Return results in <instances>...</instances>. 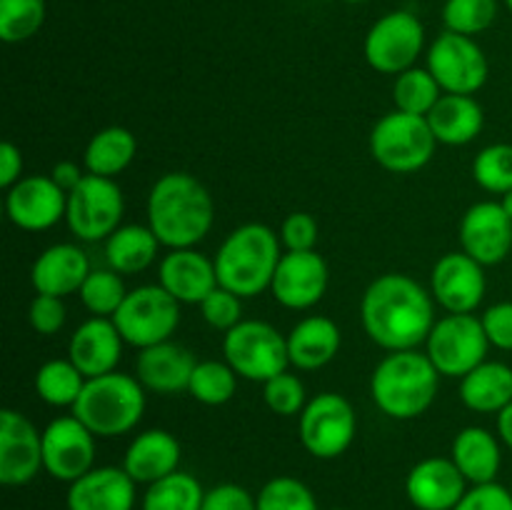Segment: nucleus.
I'll use <instances>...</instances> for the list:
<instances>
[{"instance_id":"obj_1","label":"nucleus","mask_w":512,"mask_h":510,"mask_svg":"<svg viewBox=\"0 0 512 510\" xmlns=\"http://www.w3.org/2000/svg\"><path fill=\"white\" fill-rule=\"evenodd\" d=\"M360 320L375 345L388 353L418 350L435 325V298L405 273H385L365 288Z\"/></svg>"},{"instance_id":"obj_2","label":"nucleus","mask_w":512,"mask_h":510,"mask_svg":"<svg viewBox=\"0 0 512 510\" xmlns=\"http://www.w3.org/2000/svg\"><path fill=\"white\" fill-rule=\"evenodd\" d=\"M215 220L210 190L195 175L173 170L160 175L148 193V225L168 250L195 248Z\"/></svg>"},{"instance_id":"obj_3","label":"nucleus","mask_w":512,"mask_h":510,"mask_svg":"<svg viewBox=\"0 0 512 510\" xmlns=\"http://www.w3.org/2000/svg\"><path fill=\"white\" fill-rule=\"evenodd\" d=\"M440 388V373L420 350L388 353L370 375V395L380 413L393 420H415L428 413Z\"/></svg>"},{"instance_id":"obj_4","label":"nucleus","mask_w":512,"mask_h":510,"mask_svg":"<svg viewBox=\"0 0 512 510\" xmlns=\"http://www.w3.org/2000/svg\"><path fill=\"white\" fill-rule=\"evenodd\" d=\"M280 235L263 223H245L225 235L215 253L220 288L240 298H255L270 290L280 263Z\"/></svg>"},{"instance_id":"obj_5","label":"nucleus","mask_w":512,"mask_h":510,"mask_svg":"<svg viewBox=\"0 0 512 510\" xmlns=\"http://www.w3.org/2000/svg\"><path fill=\"white\" fill-rule=\"evenodd\" d=\"M70 413L95 438H118L130 433L143 418L145 388L135 375L118 373V370L88 378Z\"/></svg>"},{"instance_id":"obj_6","label":"nucleus","mask_w":512,"mask_h":510,"mask_svg":"<svg viewBox=\"0 0 512 510\" xmlns=\"http://www.w3.org/2000/svg\"><path fill=\"white\" fill-rule=\"evenodd\" d=\"M438 140L428 118L403 110L383 115L370 130V155L388 173H415L433 160Z\"/></svg>"},{"instance_id":"obj_7","label":"nucleus","mask_w":512,"mask_h":510,"mask_svg":"<svg viewBox=\"0 0 512 510\" xmlns=\"http://www.w3.org/2000/svg\"><path fill=\"white\" fill-rule=\"evenodd\" d=\"M223 355L240 378L265 383L288 370V335L265 320H240L225 333Z\"/></svg>"},{"instance_id":"obj_8","label":"nucleus","mask_w":512,"mask_h":510,"mask_svg":"<svg viewBox=\"0 0 512 510\" xmlns=\"http://www.w3.org/2000/svg\"><path fill=\"white\" fill-rule=\"evenodd\" d=\"M113 323L125 343L138 350L150 348L173 338L180 325V303L160 283L140 285L128 290Z\"/></svg>"},{"instance_id":"obj_9","label":"nucleus","mask_w":512,"mask_h":510,"mask_svg":"<svg viewBox=\"0 0 512 510\" xmlns=\"http://www.w3.org/2000/svg\"><path fill=\"white\" fill-rule=\"evenodd\" d=\"M488 348L483 320L473 313H448L435 320L425 340V355L445 378H465L488 360Z\"/></svg>"},{"instance_id":"obj_10","label":"nucleus","mask_w":512,"mask_h":510,"mask_svg":"<svg viewBox=\"0 0 512 510\" xmlns=\"http://www.w3.org/2000/svg\"><path fill=\"white\" fill-rule=\"evenodd\" d=\"M123 210V190L113 178L85 173L78 188L68 193L65 223L75 238L95 243V240H108L120 228Z\"/></svg>"},{"instance_id":"obj_11","label":"nucleus","mask_w":512,"mask_h":510,"mask_svg":"<svg viewBox=\"0 0 512 510\" xmlns=\"http://www.w3.org/2000/svg\"><path fill=\"white\" fill-rule=\"evenodd\" d=\"M300 443L313 458H340L353 445L358 418L348 398L340 393H320L308 400L300 413Z\"/></svg>"},{"instance_id":"obj_12","label":"nucleus","mask_w":512,"mask_h":510,"mask_svg":"<svg viewBox=\"0 0 512 510\" xmlns=\"http://www.w3.org/2000/svg\"><path fill=\"white\" fill-rule=\"evenodd\" d=\"M423 48L425 28L410 10H393L375 20L363 45L370 68L385 75H400L415 68Z\"/></svg>"},{"instance_id":"obj_13","label":"nucleus","mask_w":512,"mask_h":510,"mask_svg":"<svg viewBox=\"0 0 512 510\" xmlns=\"http://www.w3.org/2000/svg\"><path fill=\"white\" fill-rule=\"evenodd\" d=\"M443 93L475 95L488 83L490 65L483 48L468 35L440 33L428 48V65Z\"/></svg>"},{"instance_id":"obj_14","label":"nucleus","mask_w":512,"mask_h":510,"mask_svg":"<svg viewBox=\"0 0 512 510\" xmlns=\"http://www.w3.org/2000/svg\"><path fill=\"white\" fill-rule=\"evenodd\" d=\"M95 435L70 415L50 420L43 430V468L60 483H73L95 468Z\"/></svg>"},{"instance_id":"obj_15","label":"nucleus","mask_w":512,"mask_h":510,"mask_svg":"<svg viewBox=\"0 0 512 510\" xmlns=\"http://www.w3.org/2000/svg\"><path fill=\"white\" fill-rule=\"evenodd\" d=\"M43 468V433L20 410L0 413V483L20 488Z\"/></svg>"},{"instance_id":"obj_16","label":"nucleus","mask_w":512,"mask_h":510,"mask_svg":"<svg viewBox=\"0 0 512 510\" xmlns=\"http://www.w3.org/2000/svg\"><path fill=\"white\" fill-rule=\"evenodd\" d=\"M68 193L50 175H25L5 195L10 223L28 233L50 230L65 218Z\"/></svg>"},{"instance_id":"obj_17","label":"nucleus","mask_w":512,"mask_h":510,"mask_svg":"<svg viewBox=\"0 0 512 510\" xmlns=\"http://www.w3.org/2000/svg\"><path fill=\"white\" fill-rule=\"evenodd\" d=\"M328 283V263L318 250H303V253L285 250L270 283V293L283 308L308 310L323 300Z\"/></svg>"},{"instance_id":"obj_18","label":"nucleus","mask_w":512,"mask_h":510,"mask_svg":"<svg viewBox=\"0 0 512 510\" xmlns=\"http://www.w3.org/2000/svg\"><path fill=\"white\" fill-rule=\"evenodd\" d=\"M485 265L468 253H445L430 273V293L445 313H473L485 298Z\"/></svg>"},{"instance_id":"obj_19","label":"nucleus","mask_w":512,"mask_h":510,"mask_svg":"<svg viewBox=\"0 0 512 510\" xmlns=\"http://www.w3.org/2000/svg\"><path fill=\"white\" fill-rule=\"evenodd\" d=\"M460 248L480 265L503 263L512 250V220L500 200H483L460 218Z\"/></svg>"},{"instance_id":"obj_20","label":"nucleus","mask_w":512,"mask_h":510,"mask_svg":"<svg viewBox=\"0 0 512 510\" xmlns=\"http://www.w3.org/2000/svg\"><path fill=\"white\" fill-rule=\"evenodd\" d=\"M405 493L418 510H453L468 493V480L453 458H425L410 468Z\"/></svg>"},{"instance_id":"obj_21","label":"nucleus","mask_w":512,"mask_h":510,"mask_svg":"<svg viewBox=\"0 0 512 510\" xmlns=\"http://www.w3.org/2000/svg\"><path fill=\"white\" fill-rule=\"evenodd\" d=\"M135 480L125 468L100 465L68 485V510H133Z\"/></svg>"},{"instance_id":"obj_22","label":"nucleus","mask_w":512,"mask_h":510,"mask_svg":"<svg viewBox=\"0 0 512 510\" xmlns=\"http://www.w3.org/2000/svg\"><path fill=\"white\" fill-rule=\"evenodd\" d=\"M158 283L178 300L180 305H200L215 288L218 273L215 260L205 258L195 248L170 250L158 268Z\"/></svg>"},{"instance_id":"obj_23","label":"nucleus","mask_w":512,"mask_h":510,"mask_svg":"<svg viewBox=\"0 0 512 510\" xmlns=\"http://www.w3.org/2000/svg\"><path fill=\"white\" fill-rule=\"evenodd\" d=\"M123 335L113 318H88L75 328L68 343V358L78 365L85 378L108 375L118 368L123 355Z\"/></svg>"},{"instance_id":"obj_24","label":"nucleus","mask_w":512,"mask_h":510,"mask_svg":"<svg viewBox=\"0 0 512 510\" xmlns=\"http://www.w3.org/2000/svg\"><path fill=\"white\" fill-rule=\"evenodd\" d=\"M195 365L198 360L185 345L165 340V343L140 350L138 360H135V378L143 383L145 390L175 395L188 390Z\"/></svg>"},{"instance_id":"obj_25","label":"nucleus","mask_w":512,"mask_h":510,"mask_svg":"<svg viewBox=\"0 0 512 510\" xmlns=\"http://www.w3.org/2000/svg\"><path fill=\"white\" fill-rule=\"evenodd\" d=\"M88 275L90 260L80 245L55 243L33 260L30 283H33L35 293L65 298V295L80 293Z\"/></svg>"},{"instance_id":"obj_26","label":"nucleus","mask_w":512,"mask_h":510,"mask_svg":"<svg viewBox=\"0 0 512 510\" xmlns=\"http://www.w3.org/2000/svg\"><path fill=\"white\" fill-rule=\"evenodd\" d=\"M180 458H183V448H180L178 438L168 430L150 428L135 435L133 443L128 445L123 468L128 470L135 483L150 485L180 470Z\"/></svg>"},{"instance_id":"obj_27","label":"nucleus","mask_w":512,"mask_h":510,"mask_svg":"<svg viewBox=\"0 0 512 510\" xmlns=\"http://www.w3.org/2000/svg\"><path fill=\"white\" fill-rule=\"evenodd\" d=\"M343 345L338 323L325 315H310L293 325L288 333L290 365L300 370H320L333 363Z\"/></svg>"},{"instance_id":"obj_28","label":"nucleus","mask_w":512,"mask_h":510,"mask_svg":"<svg viewBox=\"0 0 512 510\" xmlns=\"http://www.w3.org/2000/svg\"><path fill=\"white\" fill-rule=\"evenodd\" d=\"M450 458L470 485L493 483L503 465L500 440L480 425H468L455 435Z\"/></svg>"},{"instance_id":"obj_29","label":"nucleus","mask_w":512,"mask_h":510,"mask_svg":"<svg viewBox=\"0 0 512 510\" xmlns=\"http://www.w3.org/2000/svg\"><path fill=\"white\" fill-rule=\"evenodd\" d=\"M428 125L438 143L468 145L478 138L485 125L483 105L473 95L443 93L428 113Z\"/></svg>"},{"instance_id":"obj_30","label":"nucleus","mask_w":512,"mask_h":510,"mask_svg":"<svg viewBox=\"0 0 512 510\" xmlns=\"http://www.w3.org/2000/svg\"><path fill=\"white\" fill-rule=\"evenodd\" d=\"M460 400L475 413H500L512 403V368L500 360H485L460 378Z\"/></svg>"},{"instance_id":"obj_31","label":"nucleus","mask_w":512,"mask_h":510,"mask_svg":"<svg viewBox=\"0 0 512 510\" xmlns=\"http://www.w3.org/2000/svg\"><path fill=\"white\" fill-rule=\"evenodd\" d=\"M160 250V240L150 230V225H120L105 240V260L120 275H135L148 270L155 263Z\"/></svg>"},{"instance_id":"obj_32","label":"nucleus","mask_w":512,"mask_h":510,"mask_svg":"<svg viewBox=\"0 0 512 510\" xmlns=\"http://www.w3.org/2000/svg\"><path fill=\"white\" fill-rule=\"evenodd\" d=\"M135 153H138V140L128 128L120 125H110V128L98 130L85 145L83 163L90 175H100V178H113L123 173L130 163H133Z\"/></svg>"},{"instance_id":"obj_33","label":"nucleus","mask_w":512,"mask_h":510,"mask_svg":"<svg viewBox=\"0 0 512 510\" xmlns=\"http://www.w3.org/2000/svg\"><path fill=\"white\" fill-rule=\"evenodd\" d=\"M85 375L70 358L48 360L35 373V393L53 408H73L85 388Z\"/></svg>"},{"instance_id":"obj_34","label":"nucleus","mask_w":512,"mask_h":510,"mask_svg":"<svg viewBox=\"0 0 512 510\" xmlns=\"http://www.w3.org/2000/svg\"><path fill=\"white\" fill-rule=\"evenodd\" d=\"M205 490L195 475L185 470L165 475L158 483H150L143 495V510H200Z\"/></svg>"},{"instance_id":"obj_35","label":"nucleus","mask_w":512,"mask_h":510,"mask_svg":"<svg viewBox=\"0 0 512 510\" xmlns=\"http://www.w3.org/2000/svg\"><path fill=\"white\" fill-rule=\"evenodd\" d=\"M443 98V88L433 78L428 68H410L405 73L395 75L393 83V103L395 110H403L410 115H423L428 118L435 103Z\"/></svg>"},{"instance_id":"obj_36","label":"nucleus","mask_w":512,"mask_h":510,"mask_svg":"<svg viewBox=\"0 0 512 510\" xmlns=\"http://www.w3.org/2000/svg\"><path fill=\"white\" fill-rule=\"evenodd\" d=\"M238 378L240 375L230 368L228 360H198L188 393L198 403L215 408V405H225L233 400L235 390H238Z\"/></svg>"},{"instance_id":"obj_37","label":"nucleus","mask_w":512,"mask_h":510,"mask_svg":"<svg viewBox=\"0 0 512 510\" xmlns=\"http://www.w3.org/2000/svg\"><path fill=\"white\" fill-rule=\"evenodd\" d=\"M80 303L85 305L88 313H93L95 318H113L118 313V308L123 305L125 290L123 278L120 273H115L113 268L108 270H90V275L85 278L83 288H80Z\"/></svg>"},{"instance_id":"obj_38","label":"nucleus","mask_w":512,"mask_h":510,"mask_svg":"<svg viewBox=\"0 0 512 510\" xmlns=\"http://www.w3.org/2000/svg\"><path fill=\"white\" fill-rule=\"evenodd\" d=\"M45 23V0H0V38L25 43Z\"/></svg>"},{"instance_id":"obj_39","label":"nucleus","mask_w":512,"mask_h":510,"mask_svg":"<svg viewBox=\"0 0 512 510\" xmlns=\"http://www.w3.org/2000/svg\"><path fill=\"white\" fill-rule=\"evenodd\" d=\"M498 18V0H445L443 23L445 30L458 35L483 33Z\"/></svg>"},{"instance_id":"obj_40","label":"nucleus","mask_w":512,"mask_h":510,"mask_svg":"<svg viewBox=\"0 0 512 510\" xmlns=\"http://www.w3.org/2000/svg\"><path fill=\"white\" fill-rule=\"evenodd\" d=\"M473 178L483 190L505 195L512 190V145L493 143L473 160Z\"/></svg>"},{"instance_id":"obj_41","label":"nucleus","mask_w":512,"mask_h":510,"mask_svg":"<svg viewBox=\"0 0 512 510\" xmlns=\"http://www.w3.org/2000/svg\"><path fill=\"white\" fill-rule=\"evenodd\" d=\"M255 500L258 510H320L313 490L293 475H278L268 480Z\"/></svg>"},{"instance_id":"obj_42","label":"nucleus","mask_w":512,"mask_h":510,"mask_svg":"<svg viewBox=\"0 0 512 510\" xmlns=\"http://www.w3.org/2000/svg\"><path fill=\"white\" fill-rule=\"evenodd\" d=\"M263 400L275 415H285L288 418V415L303 413V408L308 405V393H305L303 380L285 370V373L265 380Z\"/></svg>"},{"instance_id":"obj_43","label":"nucleus","mask_w":512,"mask_h":510,"mask_svg":"<svg viewBox=\"0 0 512 510\" xmlns=\"http://www.w3.org/2000/svg\"><path fill=\"white\" fill-rule=\"evenodd\" d=\"M200 313H203L205 323L215 330H233L235 325L240 323L243 318V298L235 293H230L228 288H215L208 298L200 303Z\"/></svg>"},{"instance_id":"obj_44","label":"nucleus","mask_w":512,"mask_h":510,"mask_svg":"<svg viewBox=\"0 0 512 510\" xmlns=\"http://www.w3.org/2000/svg\"><path fill=\"white\" fill-rule=\"evenodd\" d=\"M280 243L285 245V250H293V253H303V250H315L320 238L318 220L310 213H290L288 218L280 225Z\"/></svg>"},{"instance_id":"obj_45","label":"nucleus","mask_w":512,"mask_h":510,"mask_svg":"<svg viewBox=\"0 0 512 510\" xmlns=\"http://www.w3.org/2000/svg\"><path fill=\"white\" fill-rule=\"evenodd\" d=\"M65 318H68V310H65L63 298H55V295H35L33 303H30L28 320L33 325L35 333L40 335H55L63 330Z\"/></svg>"},{"instance_id":"obj_46","label":"nucleus","mask_w":512,"mask_h":510,"mask_svg":"<svg viewBox=\"0 0 512 510\" xmlns=\"http://www.w3.org/2000/svg\"><path fill=\"white\" fill-rule=\"evenodd\" d=\"M453 510H512V490L500 485L498 480L473 485Z\"/></svg>"},{"instance_id":"obj_47","label":"nucleus","mask_w":512,"mask_h":510,"mask_svg":"<svg viewBox=\"0 0 512 510\" xmlns=\"http://www.w3.org/2000/svg\"><path fill=\"white\" fill-rule=\"evenodd\" d=\"M200 510H258V500L248 488L238 483H220L205 490Z\"/></svg>"},{"instance_id":"obj_48","label":"nucleus","mask_w":512,"mask_h":510,"mask_svg":"<svg viewBox=\"0 0 512 510\" xmlns=\"http://www.w3.org/2000/svg\"><path fill=\"white\" fill-rule=\"evenodd\" d=\"M480 320H483V328L490 345H495L500 350H512V300L490 305L480 315Z\"/></svg>"},{"instance_id":"obj_49","label":"nucleus","mask_w":512,"mask_h":510,"mask_svg":"<svg viewBox=\"0 0 512 510\" xmlns=\"http://www.w3.org/2000/svg\"><path fill=\"white\" fill-rule=\"evenodd\" d=\"M20 178H23V155H20V148L13 143H3L0 145V185L8 190Z\"/></svg>"},{"instance_id":"obj_50","label":"nucleus","mask_w":512,"mask_h":510,"mask_svg":"<svg viewBox=\"0 0 512 510\" xmlns=\"http://www.w3.org/2000/svg\"><path fill=\"white\" fill-rule=\"evenodd\" d=\"M50 178H53L65 193H70L73 188H78V183L85 178V173L80 170L78 163H73V160H60V163H55L53 170H50Z\"/></svg>"},{"instance_id":"obj_51","label":"nucleus","mask_w":512,"mask_h":510,"mask_svg":"<svg viewBox=\"0 0 512 510\" xmlns=\"http://www.w3.org/2000/svg\"><path fill=\"white\" fill-rule=\"evenodd\" d=\"M498 435L512 450V403L498 413Z\"/></svg>"},{"instance_id":"obj_52","label":"nucleus","mask_w":512,"mask_h":510,"mask_svg":"<svg viewBox=\"0 0 512 510\" xmlns=\"http://www.w3.org/2000/svg\"><path fill=\"white\" fill-rule=\"evenodd\" d=\"M500 205H503V210L510 215V220H512V190L510 193L500 195Z\"/></svg>"},{"instance_id":"obj_53","label":"nucleus","mask_w":512,"mask_h":510,"mask_svg":"<svg viewBox=\"0 0 512 510\" xmlns=\"http://www.w3.org/2000/svg\"><path fill=\"white\" fill-rule=\"evenodd\" d=\"M343 3H368V0H343Z\"/></svg>"},{"instance_id":"obj_54","label":"nucleus","mask_w":512,"mask_h":510,"mask_svg":"<svg viewBox=\"0 0 512 510\" xmlns=\"http://www.w3.org/2000/svg\"><path fill=\"white\" fill-rule=\"evenodd\" d=\"M505 5H508V10L512 13V0H505Z\"/></svg>"},{"instance_id":"obj_55","label":"nucleus","mask_w":512,"mask_h":510,"mask_svg":"<svg viewBox=\"0 0 512 510\" xmlns=\"http://www.w3.org/2000/svg\"><path fill=\"white\" fill-rule=\"evenodd\" d=\"M330 510H348V508H330Z\"/></svg>"},{"instance_id":"obj_56","label":"nucleus","mask_w":512,"mask_h":510,"mask_svg":"<svg viewBox=\"0 0 512 510\" xmlns=\"http://www.w3.org/2000/svg\"><path fill=\"white\" fill-rule=\"evenodd\" d=\"M510 490H512V485H510Z\"/></svg>"}]
</instances>
